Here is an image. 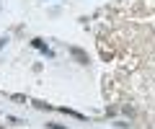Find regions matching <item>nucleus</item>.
<instances>
[{
    "instance_id": "obj_3",
    "label": "nucleus",
    "mask_w": 155,
    "mask_h": 129,
    "mask_svg": "<svg viewBox=\"0 0 155 129\" xmlns=\"http://www.w3.org/2000/svg\"><path fill=\"white\" fill-rule=\"evenodd\" d=\"M49 129H65V127H60V124H47Z\"/></svg>"
},
{
    "instance_id": "obj_2",
    "label": "nucleus",
    "mask_w": 155,
    "mask_h": 129,
    "mask_svg": "<svg viewBox=\"0 0 155 129\" xmlns=\"http://www.w3.org/2000/svg\"><path fill=\"white\" fill-rule=\"evenodd\" d=\"M11 98H13V101H18V103H23V101H26V95H21V93H16V95H11Z\"/></svg>"
},
{
    "instance_id": "obj_1",
    "label": "nucleus",
    "mask_w": 155,
    "mask_h": 129,
    "mask_svg": "<svg viewBox=\"0 0 155 129\" xmlns=\"http://www.w3.org/2000/svg\"><path fill=\"white\" fill-rule=\"evenodd\" d=\"M70 52H72V57H75L78 62H88V57H85V52H80V49H78V47H72Z\"/></svg>"
}]
</instances>
